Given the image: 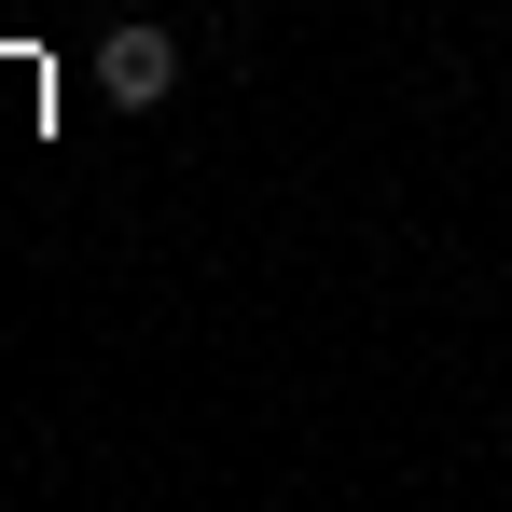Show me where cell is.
Returning a JSON list of instances; mask_svg holds the SVG:
<instances>
[{
  "mask_svg": "<svg viewBox=\"0 0 512 512\" xmlns=\"http://www.w3.org/2000/svg\"><path fill=\"white\" fill-rule=\"evenodd\" d=\"M97 84H111V111H167V97H180V42H167V28H111Z\"/></svg>",
  "mask_w": 512,
  "mask_h": 512,
  "instance_id": "cell-1",
  "label": "cell"
}]
</instances>
